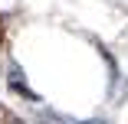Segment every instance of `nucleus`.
<instances>
[{"label":"nucleus","mask_w":128,"mask_h":124,"mask_svg":"<svg viewBox=\"0 0 128 124\" xmlns=\"http://www.w3.org/2000/svg\"><path fill=\"white\" fill-rule=\"evenodd\" d=\"M7 85H10L16 95H23V98H30V101H36V105H40V95L26 85V75H23V69H20L16 62H10V69H7Z\"/></svg>","instance_id":"1"},{"label":"nucleus","mask_w":128,"mask_h":124,"mask_svg":"<svg viewBox=\"0 0 128 124\" xmlns=\"http://www.w3.org/2000/svg\"><path fill=\"white\" fill-rule=\"evenodd\" d=\"M66 124H102V121H66Z\"/></svg>","instance_id":"2"}]
</instances>
